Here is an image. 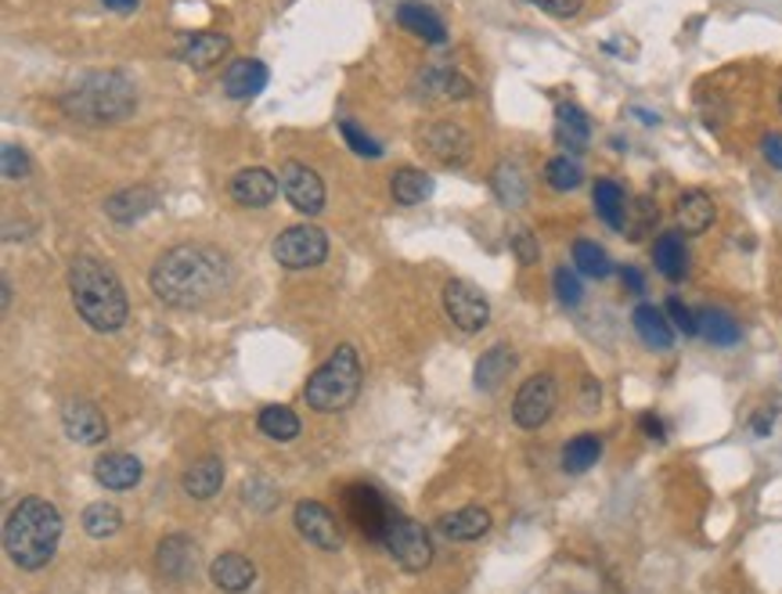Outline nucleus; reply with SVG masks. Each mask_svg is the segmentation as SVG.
I'll return each mask as SVG.
<instances>
[{"label":"nucleus","instance_id":"42","mask_svg":"<svg viewBox=\"0 0 782 594\" xmlns=\"http://www.w3.org/2000/svg\"><path fill=\"white\" fill-rule=\"evenodd\" d=\"M343 138H346V144H350L357 155H365V159H379L382 155V144L371 141L368 133L357 127V123H350V119L343 123Z\"/></svg>","mask_w":782,"mask_h":594},{"label":"nucleus","instance_id":"5","mask_svg":"<svg viewBox=\"0 0 782 594\" xmlns=\"http://www.w3.org/2000/svg\"><path fill=\"white\" fill-rule=\"evenodd\" d=\"M357 389H361V357L354 346H340L314 375L307 378L303 400L314 411H343L346 404H354Z\"/></svg>","mask_w":782,"mask_h":594},{"label":"nucleus","instance_id":"50","mask_svg":"<svg viewBox=\"0 0 782 594\" xmlns=\"http://www.w3.org/2000/svg\"><path fill=\"white\" fill-rule=\"evenodd\" d=\"M108 11H116V15H130L134 8H138V0H102Z\"/></svg>","mask_w":782,"mask_h":594},{"label":"nucleus","instance_id":"33","mask_svg":"<svg viewBox=\"0 0 782 594\" xmlns=\"http://www.w3.org/2000/svg\"><path fill=\"white\" fill-rule=\"evenodd\" d=\"M256 426L264 436L271 440H278V443H289L300 436V415H292V407H285V404H271L260 411L256 418Z\"/></svg>","mask_w":782,"mask_h":594},{"label":"nucleus","instance_id":"11","mask_svg":"<svg viewBox=\"0 0 782 594\" xmlns=\"http://www.w3.org/2000/svg\"><path fill=\"white\" fill-rule=\"evenodd\" d=\"M296 529L307 544H314L321 551H340L343 548V529L335 523V515L318 501H300L296 504Z\"/></svg>","mask_w":782,"mask_h":594},{"label":"nucleus","instance_id":"6","mask_svg":"<svg viewBox=\"0 0 782 594\" xmlns=\"http://www.w3.org/2000/svg\"><path fill=\"white\" fill-rule=\"evenodd\" d=\"M382 548L390 551V559L407 569V573H422V569H429L433 562V537L429 529H422L415 519H404V515H390L387 529H382Z\"/></svg>","mask_w":782,"mask_h":594},{"label":"nucleus","instance_id":"45","mask_svg":"<svg viewBox=\"0 0 782 594\" xmlns=\"http://www.w3.org/2000/svg\"><path fill=\"white\" fill-rule=\"evenodd\" d=\"M26 173H30V155L15 144H4V177L19 180V177H26Z\"/></svg>","mask_w":782,"mask_h":594},{"label":"nucleus","instance_id":"34","mask_svg":"<svg viewBox=\"0 0 782 594\" xmlns=\"http://www.w3.org/2000/svg\"><path fill=\"white\" fill-rule=\"evenodd\" d=\"M599 457H602V440L599 436H591V432H585V436H574L563 447V473L580 476V473H588V468L599 462Z\"/></svg>","mask_w":782,"mask_h":594},{"label":"nucleus","instance_id":"43","mask_svg":"<svg viewBox=\"0 0 782 594\" xmlns=\"http://www.w3.org/2000/svg\"><path fill=\"white\" fill-rule=\"evenodd\" d=\"M667 317H670V325L681 331V336H700L697 314H692L689 306L678 300V295H670V300H667Z\"/></svg>","mask_w":782,"mask_h":594},{"label":"nucleus","instance_id":"37","mask_svg":"<svg viewBox=\"0 0 782 594\" xmlns=\"http://www.w3.org/2000/svg\"><path fill=\"white\" fill-rule=\"evenodd\" d=\"M83 529H87V537H94V540L116 537L123 529V515H119L116 504L94 501V504H87L83 509Z\"/></svg>","mask_w":782,"mask_h":594},{"label":"nucleus","instance_id":"18","mask_svg":"<svg viewBox=\"0 0 782 594\" xmlns=\"http://www.w3.org/2000/svg\"><path fill=\"white\" fill-rule=\"evenodd\" d=\"M94 479L105 490H134L141 482V462L127 451H108L94 462Z\"/></svg>","mask_w":782,"mask_h":594},{"label":"nucleus","instance_id":"39","mask_svg":"<svg viewBox=\"0 0 782 594\" xmlns=\"http://www.w3.org/2000/svg\"><path fill=\"white\" fill-rule=\"evenodd\" d=\"M574 264L580 275L588 278H606L610 275V256L602 253V245H595L591 238H577L574 242Z\"/></svg>","mask_w":782,"mask_h":594},{"label":"nucleus","instance_id":"1","mask_svg":"<svg viewBox=\"0 0 782 594\" xmlns=\"http://www.w3.org/2000/svg\"><path fill=\"white\" fill-rule=\"evenodd\" d=\"M231 284V264L209 245H173L152 267V292L166 306L198 311Z\"/></svg>","mask_w":782,"mask_h":594},{"label":"nucleus","instance_id":"36","mask_svg":"<svg viewBox=\"0 0 782 594\" xmlns=\"http://www.w3.org/2000/svg\"><path fill=\"white\" fill-rule=\"evenodd\" d=\"M697 325H700V336L714 346H736L743 336L736 321H732L725 311H714V306H706V311L697 314Z\"/></svg>","mask_w":782,"mask_h":594},{"label":"nucleus","instance_id":"8","mask_svg":"<svg viewBox=\"0 0 782 594\" xmlns=\"http://www.w3.org/2000/svg\"><path fill=\"white\" fill-rule=\"evenodd\" d=\"M559 404V386L552 375H533L519 386L513 400V422L519 429H541L555 415Z\"/></svg>","mask_w":782,"mask_h":594},{"label":"nucleus","instance_id":"51","mask_svg":"<svg viewBox=\"0 0 782 594\" xmlns=\"http://www.w3.org/2000/svg\"><path fill=\"white\" fill-rule=\"evenodd\" d=\"M768 429H772V411H761V415L754 418V432H757V436H764Z\"/></svg>","mask_w":782,"mask_h":594},{"label":"nucleus","instance_id":"22","mask_svg":"<svg viewBox=\"0 0 782 594\" xmlns=\"http://www.w3.org/2000/svg\"><path fill=\"white\" fill-rule=\"evenodd\" d=\"M555 141L566 148V152H585L591 141V119L580 105L563 102L555 108Z\"/></svg>","mask_w":782,"mask_h":594},{"label":"nucleus","instance_id":"12","mask_svg":"<svg viewBox=\"0 0 782 594\" xmlns=\"http://www.w3.org/2000/svg\"><path fill=\"white\" fill-rule=\"evenodd\" d=\"M61 429H66L72 443H83V447H97V443L108 440V422L102 407L91 400H69L66 411H61Z\"/></svg>","mask_w":782,"mask_h":594},{"label":"nucleus","instance_id":"32","mask_svg":"<svg viewBox=\"0 0 782 594\" xmlns=\"http://www.w3.org/2000/svg\"><path fill=\"white\" fill-rule=\"evenodd\" d=\"M390 191L401 206H418L433 195V177L429 173L415 170V166H401L390 177Z\"/></svg>","mask_w":782,"mask_h":594},{"label":"nucleus","instance_id":"31","mask_svg":"<svg viewBox=\"0 0 782 594\" xmlns=\"http://www.w3.org/2000/svg\"><path fill=\"white\" fill-rule=\"evenodd\" d=\"M156 559H159V573L181 580V576L195 573V544L188 537H166L159 544Z\"/></svg>","mask_w":782,"mask_h":594},{"label":"nucleus","instance_id":"26","mask_svg":"<svg viewBox=\"0 0 782 594\" xmlns=\"http://www.w3.org/2000/svg\"><path fill=\"white\" fill-rule=\"evenodd\" d=\"M631 325H635L639 339L649 346V350H670V346H675V325H670V317L660 314L649 303L635 306V314H631Z\"/></svg>","mask_w":782,"mask_h":594},{"label":"nucleus","instance_id":"23","mask_svg":"<svg viewBox=\"0 0 782 594\" xmlns=\"http://www.w3.org/2000/svg\"><path fill=\"white\" fill-rule=\"evenodd\" d=\"M653 264L667 281H681L689 275V249H686V234L681 231H664L660 238L653 242Z\"/></svg>","mask_w":782,"mask_h":594},{"label":"nucleus","instance_id":"16","mask_svg":"<svg viewBox=\"0 0 782 594\" xmlns=\"http://www.w3.org/2000/svg\"><path fill=\"white\" fill-rule=\"evenodd\" d=\"M209 580H214V587L223 594H242L253 587L256 566L253 559H245L242 551H223L214 559V566H209Z\"/></svg>","mask_w":782,"mask_h":594},{"label":"nucleus","instance_id":"35","mask_svg":"<svg viewBox=\"0 0 782 594\" xmlns=\"http://www.w3.org/2000/svg\"><path fill=\"white\" fill-rule=\"evenodd\" d=\"M660 224V209H656V202L649 195H639V198H631V206H628V220H624V234L631 242H645L653 234V228Z\"/></svg>","mask_w":782,"mask_h":594},{"label":"nucleus","instance_id":"38","mask_svg":"<svg viewBox=\"0 0 782 594\" xmlns=\"http://www.w3.org/2000/svg\"><path fill=\"white\" fill-rule=\"evenodd\" d=\"M544 180H549L555 191H574L580 188V180H585V170H580L574 155H555L549 159V166H544Z\"/></svg>","mask_w":782,"mask_h":594},{"label":"nucleus","instance_id":"25","mask_svg":"<svg viewBox=\"0 0 782 594\" xmlns=\"http://www.w3.org/2000/svg\"><path fill=\"white\" fill-rule=\"evenodd\" d=\"M220 487H223V462L217 454L198 457V462L188 465V473H184V493L195 498V501L217 498Z\"/></svg>","mask_w":782,"mask_h":594},{"label":"nucleus","instance_id":"21","mask_svg":"<svg viewBox=\"0 0 782 594\" xmlns=\"http://www.w3.org/2000/svg\"><path fill=\"white\" fill-rule=\"evenodd\" d=\"M228 51L231 40L223 33H188L177 47V58L188 61L192 69H214Z\"/></svg>","mask_w":782,"mask_h":594},{"label":"nucleus","instance_id":"44","mask_svg":"<svg viewBox=\"0 0 782 594\" xmlns=\"http://www.w3.org/2000/svg\"><path fill=\"white\" fill-rule=\"evenodd\" d=\"M508 245H513V253H516V259H519V264H524V267L538 264L541 249H538V238H533L530 231H516V234H513V242H508Z\"/></svg>","mask_w":782,"mask_h":594},{"label":"nucleus","instance_id":"47","mask_svg":"<svg viewBox=\"0 0 782 594\" xmlns=\"http://www.w3.org/2000/svg\"><path fill=\"white\" fill-rule=\"evenodd\" d=\"M761 155H764V163L768 166H775L782 170V133H764V141H761Z\"/></svg>","mask_w":782,"mask_h":594},{"label":"nucleus","instance_id":"28","mask_svg":"<svg viewBox=\"0 0 782 594\" xmlns=\"http://www.w3.org/2000/svg\"><path fill=\"white\" fill-rule=\"evenodd\" d=\"M675 213H678V228H681V234H703L706 228L714 224L717 209H714V198L697 188V191H686V195L678 198Z\"/></svg>","mask_w":782,"mask_h":594},{"label":"nucleus","instance_id":"19","mask_svg":"<svg viewBox=\"0 0 782 594\" xmlns=\"http://www.w3.org/2000/svg\"><path fill=\"white\" fill-rule=\"evenodd\" d=\"M267 86V69L264 61L256 58H239L223 69V94L234 97V102H250Z\"/></svg>","mask_w":782,"mask_h":594},{"label":"nucleus","instance_id":"52","mask_svg":"<svg viewBox=\"0 0 782 594\" xmlns=\"http://www.w3.org/2000/svg\"><path fill=\"white\" fill-rule=\"evenodd\" d=\"M0 306H4V311L11 306V281L8 278H4V300H0Z\"/></svg>","mask_w":782,"mask_h":594},{"label":"nucleus","instance_id":"13","mask_svg":"<svg viewBox=\"0 0 782 594\" xmlns=\"http://www.w3.org/2000/svg\"><path fill=\"white\" fill-rule=\"evenodd\" d=\"M422 148L433 159H440L444 166H465L473 141H469V133L458 123H429L426 133H422Z\"/></svg>","mask_w":782,"mask_h":594},{"label":"nucleus","instance_id":"48","mask_svg":"<svg viewBox=\"0 0 782 594\" xmlns=\"http://www.w3.org/2000/svg\"><path fill=\"white\" fill-rule=\"evenodd\" d=\"M642 432H645V436H653L656 443H664V436H667L664 422H660L656 415H642Z\"/></svg>","mask_w":782,"mask_h":594},{"label":"nucleus","instance_id":"9","mask_svg":"<svg viewBox=\"0 0 782 594\" xmlns=\"http://www.w3.org/2000/svg\"><path fill=\"white\" fill-rule=\"evenodd\" d=\"M444 311L447 317H451V325L455 328H462V331H480L483 325L491 321V303H487V295H483L473 281H447V289H444Z\"/></svg>","mask_w":782,"mask_h":594},{"label":"nucleus","instance_id":"7","mask_svg":"<svg viewBox=\"0 0 782 594\" xmlns=\"http://www.w3.org/2000/svg\"><path fill=\"white\" fill-rule=\"evenodd\" d=\"M271 253H275V259L285 270H307V267H318L321 259L329 256V238L325 231L314 224H296L278 234Z\"/></svg>","mask_w":782,"mask_h":594},{"label":"nucleus","instance_id":"2","mask_svg":"<svg viewBox=\"0 0 782 594\" xmlns=\"http://www.w3.org/2000/svg\"><path fill=\"white\" fill-rule=\"evenodd\" d=\"M61 540V515L47 498H22L4 523V551L19 569H44Z\"/></svg>","mask_w":782,"mask_h":594},{"label":"nucleus","instance_id":"41","mask_svg":"<svg viewBox=\"0 0 782 594\" xmlns=\"http://www.w3.org/2000/svg\"><path fill=\"white\" fill-rule=\"evenodd\" d=\"M552 281H555V295H559V303L563 306H577L580 300H585V289H580L577 275L570 267H559Z\"/></svg>","mask_w":782,"mask_h":594},{"label":"nucleus","instance_id":"29","mask_svg":"<svg viewBox=\"0 0 782 594\" xmlns=\"http://www.w3.org/2000/svg\"><path fill=\"white\" fill-rule=\"evenodd\" d=\"M591 198H595V209H599L602 224L613 228V231H624V220H628V195H624V188H620L617 180L602 177V180H595Z\"/></svg>","mask_w":782,"mask_h":594},{"label":"nucleus","instance_id":"49","mask_svg":"<svg viewBox=\"0 0 782 594\" xmlns=\"http://www.w3.org/2000/svg\"><path fill=\"white\" fill-rule=\"evenodd\" d=\"M620 278H624V284H628V289L635 292V295L645 292V281H642V275H639L635 267H624V270H620Z\"/></svg>","mask_w":782,"mask_h":594},{"label":"nucleus","instance_id":"15","mask_svg":"<svg viewBox=\"0 0 782 594\" xmlns=\"http://www.w3.org/2000/svg\"><path fill=\"white\" fill-rule=\"evenodd\" d=\"M278 188H281V180L271 170H264V166L239 170L231 177V198L239 206H250V209L271 206L278 198Z\"/></svg>","mask_w":782,"mask_h":594},{"label":"nucleus","instance_id":"53","mask_svg":"<svg viewBox=\"0 0 782 594\" xmlns=\"http://www.w3.org/2000/svg\"><path fill=\"white\" fill-rule=\"evenodd\" d=\"M779 108H782V91H779Z\"/></svg>","mask_w":782,"mask_h":594},{"label":"nucleus","instance_id":"40","mask_svg":"<svg viewBox=\"0 0 782 594\" xmlns=\"http://www.w3.org/2000/svg\"><path fill=\"white\" fill-rule=\"evenodd\" d=\"M494 191H498V198L505 206H519L527 198V180H524V173H519V166L513 163H502L498 173H494Z\"/></svg>","mask_w":782,"mask_h":594},{"label":"nucleus","instance_id":"24","mask_svg":"<svg viewBox=\"0 0 782 594\" xmlns=\"http://www.w3.org/2000/svg\"><path fill=\"white\" fill-rule=\"evenodd\" d=\"M396 22H401L407 33L422 36L426 44H447L444 19H440L429 4H418V0H404V4L396 8Z\"/></svg>","mask_w":782,"mask_h":594},{"label":"nucleus","instance_id":"3","mask_svg":"<svg viewBox=\"0 0 782 594\" xmlns=\"http://www.w3.org/2000/svg\"><path fill=\"white\" fill-rule=\"evenodd\" d=\"M69 292L77 303L80 317L94 331H119L127 321V292H123L119 278L112 275L105 264H97L91 256H77L69 264Z\"/></svg>","mask_w":782,"mask_h":594},{"label":"nucleus","instance_id":"14","mask_svg":"<svg viewBox=\"0 0 782 594\" xmlns=\"http://www.w3.org/2000/svg\"><path fill=\"white\" fill-rule=\"evenodd\" d=\"M346 512H350L354 523L361 526L368 537H376V540H382V529H387L390 515H393L390 504L382 501L371 487H365V482H357V487L346 490Z\"/></svg>","mask_w":782,"mask_h":594},{"label":"nucleus","instance_id":"4","mask_svg":"<svg viewBox=\"0 0 782 594\" xmlns=\"http://www.w3.org/2000/svg\"><path fill=\"white\" fill-rule=\"evenodd\" d=\"M61 105L87 127H105V123L127 119L138 105V94H134V83L119 72H91L61 97Z\"/></svg>","mask_w":782,"mask_h":594},{"label":"nucleus","instance_id":"46","mask_svg":"<svg viewBox=\"0 0 782 594\" xmlns=\"http://www.w3.org/2000/svg\"><path fill=\"white\" fill-rule=\"evenodd\" d=\"M530 4H538L544 15H552V19H574L585 0H530Z\"/></svg>","mask_w":782,"mask_h":594},{"label":"nucleus","instance_id":"17","mask_svg":"<svg viewBox=\"0 0 782 594\" xmlns=\"http://www.w3.org/2000/svg\"><path fill=\"white\" fill-rule=\"evenodd\" d=\"M437 529L447 540H458V544H469V540H480L491 534V512L480 509V504H465L458 512H447L437 519Z\"/></svg>","mask_w":782,"mask_h":594},{"label":"nucleus","instance_id":"20","mask_svg":"<svg viewBox=\"0 0 782 594\" xmlns=\"http://www.w3.org/2000/svg\"><path fill=\"white\" fill-rule=\"evenodd\" d=\"M159 206V191L148 188V184H134V188H123L112 198H105V213L116 224H130V220H141L145 213H152Z\"/></svg>","mask_w":782,"mask_h":594},{"label":"nucleus","instance_id":"30","mask_svg":"<svg viewBox=\"0 0 782 594\" xmlns=\"http://www.w3.org/2000/svg\"><path fill=\"white\" fill-rule=\"evenodd\" d=\"M422 91L429 97H440V102H465V97H473V80H465L455 69H429L422 72Z\"/></svg>","mask_w":782,"mask_h":594},{"label":"nucleus","instance_id":"10","mask_svg":"<svg viewBox=\"0 0 782 594\" xmlns=\"http://www.w3.org/2000/svg\"><path fill=\"white\" fill-rule=\"evenodd\" d=\"M281 195L289 198L296 213H307V217H314L325 209V184H321V177L310 166L303 163H285L281 166Z\"/></svg>","mask_w":782,"mask_h":594},{"label":"nucleus","instance_id":"27","mask_svg":"<svg viewBox=\"0 0 782 594\" xmlns=\"http://www.w3.org/2000/svg\"><path fill=\"white\" fill-rule=\"evenodd\" d=\"M513 371H516V353L508 350V346H491V350L476 361L473 382H476V389L494 393L505 386V378L513 375Z\"/></svg>","mask_w":782,"mask_h":594}]
</instances>
